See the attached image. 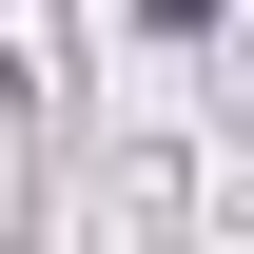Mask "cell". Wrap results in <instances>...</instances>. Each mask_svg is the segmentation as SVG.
Returning <instances> with one entry per match:
<instances>
[{"instance_id": "6da1fadb", "label": "cell", "mask_w": 254, "mask_h": 254, "mask_svg": "<svg viewBox=\"0 0 254 254\" xmlns=\"http://www.w3.org/2000/svg\"><path fill=\"white\" fill-rule=\"evenodd\" d=\"M157 20H176V39H195V20H215V0H157Z\"/></svg>"}]
</instances>
